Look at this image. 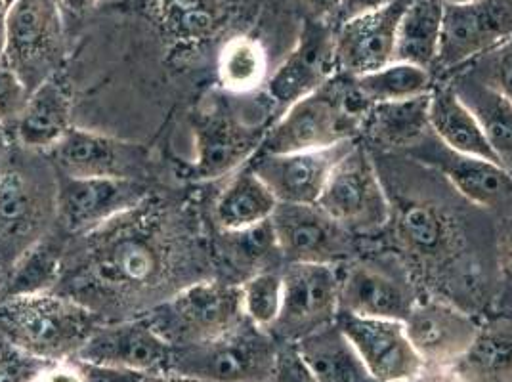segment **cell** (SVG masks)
Returning <instances> with one entry per match:
<instances>
[{
  "label": "cell",
  "mask_w": 512,
  "mask_h": 382,
  "mask_svg": "<svg viewBox=\"0 0 512 382\" xmlns=\"http://www.w3.org/2000/svg\"><path fill=\"white\" fill-rule=\"evenodd\" d=\"M153 199L117 216L92 234L83 235L77 255L64 256L58 293L75 298L102 319L104 310L134 308L150 300V310L190 285L178 272L180 256L188 258L190 243L169 216L161 218Z\"/></svg>",
  "instance_id": "cell-1"
},
{
  "label": "cell",
  "mask_w": 512,
  "mask_h": 382,
  "mask_svg": "<svg viewBox=\"0 0 512 382\" xmlns=\"http://www.w3.org/2000/svg\"><path fill=\"white\" fill-rule=\"evenodd\" d=\"M100 323L83 302L58 291L0 297V344L37 360H75Z\"/></svg>",
  "instance_id": "cell-2"
},
{
  "label": "cell",
  "mask_w": 512,
  "mask_h": 382,
  "mask_svg": "<svg viewBox=\"0 0 512 382\" xmlns=\"http://www.w3.org/2000/svg\"><path fill=\"white\" fill-rule=\"evenodd\" d=\"M354 77L337 73L287 107L266 130L258 151L293 153L356 140L369 111Z\"/></svg>",
  "instance_id": "cell-3"
},
{
  "label": "cell",
  "mask_w": 512,
  "mask_h": 382,
  "mask_svg": "<svg viewBox=\"0 0 512 382\" xmlns=\"http://www.w3.org/2000/svg\"><path fill=\"white\" fill-rule=\"evenodd\" d=\"M8 159L0 165V266L10 270L56 226L58 172Z\"/></svg>",
  "instance_id": "cell-4"
},
{
  "label": "cell",
  "mask_w": 512,
  "mask_h": 382,
  "mask_svg": "<svg viewBox=\"0 0 512 382\" xmlns=\"http://www.w3.org/2000/svg\"><path fill=\"white\" fill-rule=\"evenodd\" d=\"M279 342L251 319L214 339L172 348L169 371L201 382H272Z\"/></svg>",
  "instance_id": "cell-5"
},
{
  "label": "cell",
  "mask_w": 512,
  "mask_h": 382,
  "mask_svg": "<svg viewBox=\"0 0 512 382\" xmlns=\"http://www.w3.org/2000/svg\"><path fill=\"white\" fill-rule=\"evenodd\" d=\"M172 348L214 339L243 318L241 289L224 279H199L144 314Z\"/></svg>",
  "instance_id": "cell-6"
},
{
  "label": "cell",
  "mask_w": 512,
  "mask_h": 382,
  "mask_svg": "<svg viewBox=\"0 0 512 382\" xmlns=\"http://www.w3.org/2000/svg\"><path fill=\"white\" fill-rule=\"evenodd\" d=\"M8 65L29 92L62 71L65 18L58 0H14L6 14Z\"/></svg>",
  "instance_id": "cell-7"
},
{
  "label": "cell",
  "mask_w": 512,
  "mask_h": 382,
  "mask_svg": "<svg viewBox=\"0 0 512 382\" xmlns=\"http://www.w3.org/2000/svg\"><path fill=\"white\" fill-rule=\"evenodd\" d=\"M316 205L350 234L379 232L390 220L383 184L360 144L333 169Z\"/></svg>",
  "instance_id": "cell-8"
},
{
  "label": "cell",
  "mask_w": 512,
  "mask_h": 382,
  "mask_svg": "<svg viewBox=\"0 0 512 382\" xmlns=\"http://www.w3.org/2000/svg\"><path fill=\"white\" fill-rule=\"evenodd\" d=\"M150 184L132 178H71L58 174L56 226L71 237L92 234L150 199Z\"/></svg>",
  "instance_id": "cell-9"
},
{
  "label": "cell",
  "mask_w": 512,
  "mask_h": 382,
  "mask_svg": "<svg viewBox=\"0 0 512 382\" xmlns=\"http://www.w3.org/2000/svg\"><path fill=\"white\" fill-rule=\"evenodd\" d=\"M281 314L270 333L278 342L297 340L331 325L339 316L341 270L331 264H287Z\"/></svg>",
  "instance_id": "cell-10"
},
{
  "label": "cell",
  "mask_w": 512,
  "mask_h": 382,
  "mask_svg": "<svg viewBox=\"0 0 512 382\" xmlns=\"http://www.w3.org/2000/svg\"><path fill=\"white\" fill-rule=\"evenodd\" d=\"M512 37V0L444 4L438 65L455 69L488 54Z\"/></svg>",
  "instance_id": "cell-11"
},
{
  "label": "cell",
  "mask_w": 512,
  "mask_h": 382,
  "mask_svg": "<svg viewBox=\"0 0 512 382\" xmlns=\"http://www.w3.org/2000/svg\"><path fill=\"white\" fill-rule=\"evenodd\" d=\"M172 346L146 316L102 321L75 360L127 369L140 375L167 373Z\"/></svg>",
  "instance_id": "cell-12"
},
{
  "label": "cell",
  "mask_w": 512,
  "mask_h": 382,
  "mask_svg": "<svg viewBox=\"0 0 512 382\" xmlns=\"http://www.w3.org/2000/svg\"><path fill=\"white\" fill-rule=\"evenodd\" d=\"M270 224L287 264L339 266L352 253V234L318 205L278 203Z\"/></svg>",
  "instance_id": "cell-13"
},
{
  "label": "cell",
  "mask_w": 512,
  "mask_h": 382,
  "mask_svg": "<svg viewBox=\"0 0 512 382\" xmlns=\"http://www.w3.org/2000/svg\"><path fill=\"white\" fill-rule=\"evenodd\" d=\"M337 325L375 382H413L427 363L407 337L404 321L339 314Z\"/></svg>",
  "instance_id": "cell-14"
},
{
  "label": "cell",
  "mask_w": 512,
  "mask_h": 382,
  "mask_svg": "<svg viewBox=\"0 0 512 382\" xmlns=\"http://www.w3.org/2000/svg\"><path fill=\"white\" fill-rule=\"evenodd\" d=\"M44 155L58 174L71 178L144 180V172L150 163L146 149L138 144L73 127Z\"/></svg>",
  "instance_id": "cell-15"
},
{
  "label": "cell",
  "mask_w": 512,
  "mask_h": 382,
  "mask_svg": "<svg viewBox=\"0 0 512 382\" xmlns=\"http://www.w3.org/2000/svg\"><path fill=\"white\" fill-rule=\"evenodd\" d=\"M356 144V140H348L331 148L293 153L256 151L249 167L272 190L278 203L316 205L331 172Z\"/></svg>",
  "instance_id": "cell-16"
},
{
  "label": "cell",
  "mask_w": 512,
  "mask_h": 382,
  "mask_svg": "<svg viewBox=\"0 0 512 382\" xmlns=\"http://www.w3.org/2000/svg\"><path fill=\"white\" fill-rule=\"evenodd\" d=\"M409 153L421 163L442 172L449 184L470 203L493 213L512 216V174L501 165L451 151L432 134V130L409 149Z\"/></svg>",
  "instance_id": "cell-17"
},
{
  "label": "cell",
  "mask_w": 512,
  "mask_h": 382,
  "mask_svg": "<svg viewBox=\"0 0 512 382\" xmlns=\"http://www.w3.org/2000/svg\"><path fill=\"white\" fill-rule=\"evenodd\" d=\"M417 298L402 268L358 260L341 270L339 314L406 321Z\"/></svg>",
  "instance_id": "cell-18"
},
{
  "label": "cell",
  "mask_w": 512,
  "mask_h": 382,
  "mask_svg": "<svg viewBox=\"0 0 512 382\" xmlns=\"http://www.w3.org/2000/svg\"><path fill=\"white\" fill-rule=\"evenodd\" d=\"M337 73L335 29L325 22L312 20L304 25L293 52L268 77L266 96L274 106L285 111Z\"/></svg>",
  "instance_id": "cell-19"
},
{
  "label": "cell",
  "mask_w": 512,
  "mask_h": 382,
  "mask_svg": "<svg viewBox=\"0 0 512 382\" xmlns=\"http://www.w3.org/2000/svg\"><path fill=\"white\" fill-rule=\"evenodd\" d=\"M411 0H392L384 8L342 22L335 31L337 71L360 77L394 62L396 33Z\"/></svg>",
  "instance_id": "cell-20"
},
{
  "label": "cell",
  "mask_w": 512,
  "mask_h": 382,
  "mask_svg": "<svg viewBox=\"0 0 512 382\" xmlns=\"http://www.w3.org/2000/svg\"><path fill=\"white\" fill-rule=\"evenodd\" d=\"M195 161L188 178L195 182L230 176L253 159L266 132L237 125L232 117L213 109L195 119Z\"/></svg>",
  "instance_id": "cell-21"
},
{
  "label": "cell",
  "mask_w": 512,
  "mask_h": 382,
  "mask_svg": "<svg viewBox=\"0 0 512 382\" xmlns=\"http://www.w3.org/2000/svg\"><path fill=\"white\" fill-rule=\"evenodd\" d=\"M404 325L413 348L427 365H453L469 350L480 329L465 310L434 298L417 300Z\"/></svg>",
  "instance_id": "cell-22"
},
{
  "label": "cell",
  "mask_w": 512,
  "mask_h": 382,
  "mask_svg": "<svg viewBox=\"0 0 512 382\" xmlns=\"http://www.w3.org/2000/svg\"><path fill=\"white\" fill-rule=\"evenodd\" d=\"M73 96L64 73H56L37 86L14 127L16 138L27 151L46 153L71 128Z\"/></svg>",
  "instance_id": "cell-23"
},
{
  "label": "cell",
  "mask_w": 512,
  "mask_h": 382,
  "mask_svg": "<svg viewBox=\"0 0 512 382\" xmlns=\"http://www.w3.org/2000/svg\"><path fill=\"white\" fill-rule=\"evenodd\" d=\"M278 207L272 190L245 163L226 180L214 203V222L222 232H241L268 222Z\"/></svg>",
  "instance_id": "cell-24"
},
{
  "label": "cell",
  "mask_w": 512,
  "mask_h": 382,
  "mask_svg": "<svg viewBox=\"0 0 512 382\" xmlns=\"http://www.w3.org/2000/svg\"><path fill=\"white\" fill-rule=\"evenodd\" d=\"M428 121L432 134L446 148L499 165L478 119L451 86H434L430 90Z\"/></svg>",
  "instance_id": "cell-25"
},
{
  "label": "cell",
  "mask_w": 512,
  "mask_h": 382,
  "mask_svg": "<svg viewBox=\"0 0 512 382\" xmlns=\"http://www.w3.org/2000/svg\"><path fill=\"white\" fill-rule=\"evenodd\" d=\"M451 88L478 119L499 165L512 174V100L465 69Z\"/></svg>",
  "instance_id": "cell-26"
},
{
  "label": "cell",
  "mask_w": 512,
  "mask_h": 382,
  "mask_svg": "<svg viewBox=\"0 0 512 382\" xmlns=\"http://www.w3.org/2000/svg\"><path fill=\"white\" fill-rule=\"evenodd\" d=\"M293 346L320 382H375L337 321L293 342Z\"/></svg>",
  "instance_id": "cell-27"
},
{
  "label": "cell",
  "mask_w": 512,
  "mask_h": 382,
  "mask_svg": "<svg viewBox=\"0 0 512 382\" xmlns=\"http://www.w3.org/2000/svg\"><path fill=\"white\" fill-rule=\"evenodd\" d=\"M463 382H512V318L480 327L469 350L451 365Z\"/></svg>",
  "instance_id": "cell-28"
},
{
  "label": "cell",
  "mask_w": 512,
  "mask_h": 382,
  "mask_svg": "<svg viewBox=\"0 0 512 382\" xmlns=\"http://www.w3.org/2000/svg\"><path fill=\"white\" fill-rule=\"evenodd\" d=\"M428 106L430 92L371 106L363 119L362 132L365 130L379 148L411 149L430 132Z\"/></svg>",
  "instance_id": "cell-29"
},
{
  "label": "cell",
  "mask_w": 512,
  "mask_h": 382,
  "mask_svg": "<svg viewBox=\"0 0 512 382\" xmlns=\"http://www.w3.org/2000/svg\"><path fill=\"white\" fill-rule=\"evenodd\" d=\"M444 23L442 0H411L396 33L394 62L432 69L438 65Z\"/></svg>",
  "instance_id": "cell-30"
},
{
  "label": "cell",
  "mask_w": 512,
  "mask_h": 382,
  "mask_svg": "<svg viewBox=\"0 0 512 382\" xmlns=\"http://www.w3.org/2000/svg\"><path fill=\"white\" fill-rule=\"evenodd\" d=\"M159 23L186 41L213 37L232 14L230 0H148Z\"/></svg>",
  "instance_id": "cell-31"
},
{
  "label": "cell",
  "mask_w": 512,
  "mask_h": 382,
  "mask_svg": "<svg viewBox=\"0 0 512 382\" xmlns=\"http://www.w3.org/2000/svg\"><path fill=\"white\" fill-rule=\"evenodd\" d=\"M65 245L48 234L31 247L8 270V285L4 295H35L56 291L64 272ZM2 295V297H4Z\"/></svg>",
  "instance_id": "cell-32"
},
{
  "label": "cell",
  "mask_w": 512,
  "mask_h": 382,
  "mask_svg": "<svg viewBox=\"0 0 512 382\" xmlns=\"http://www.w3.org/2000/svg\"><path fill=\"white\" fill-rule=\"evenodd\" d=\"M218 81L228 92L249 94L268 81V54L262 43L237 35L228 39L218 54Z\"/></svg>",
  "instance_id": "cell-33"
},
{
  "label": "cell",
  "mask_w": 512,
  "mask_h": 382,
  "mask_svg": "<svg viewBox=\"0 0 512 382\" xmlns=\"http://www.w3.org/2000/svg\"><path fill=\"white\" fill-rule=\"evenodd\" d=\"M354 81L369 106L417 98L434 88L428 69L406 62H392L377 71L354 77Z\"/></svg>",
  "instance_id": "cell-34"
},
{
  "label": "cell",
  "mask_w": 512,
  "mask_h": 382,
  "mask_svg": "<svg viewBox=\"0 0 512 382\" xmlns=\"http://www.w3.org/2000/svg\"><path fill=\"white\" fill-rule=\"evenodd\" d=\"M243 316L262 329H272L283 304V274L262 270L239 283Z\"/></svg>",
  "instance_id": "cell-35"
},
{
  "label": "cell",
  "mask_w": 512,
  "mask_h": 382,
  "mask_svg": "<svg viewBox=\"0 0 512 382\" xmlns=\"http://www.w3.org/2000/svg\"><path fill=\"white\" fill-rule=\"evenodd\" d=\"M400 232L421 255H434L448 243L446 222L428 205H409L400 216Z\"/></svg>",
  "instance_id": "cell-36"
},
{
  "label": "cell",
  "mask_w": 512,
  "mask_h": 382,
  "mask_svg": "<svg viewBox=\"0 0 512 382\" xmlns=\"http://www.w3.org/2000/svg\"><path fill=\"white\" fill-rule=\"evenodd\" d=\"M486 85L512 100V37L467 67Z\"/></svg>",
  "instance_id": "cell-37"
},
{
  "label": "cell",
  "mask_w": 512,
  "mask_h": 382,
  "mask_svg": "<svg viewBox=\"0 0 512 382\" xmlns=\"http://www.w3.org/2000/svg\"><path fill=\"white\" fill-rule=\"evenodd\" d=\"M29 94L31 92L18 79V75L2 62L0 64V123L8 130L10 128L14 130L16 127Z\"/></svg>",
  "instance_id": "cell-38"
},
{
  "label": "cell",
  "mask_w": 512,
  "mask_h": 382,
  "mask_svg": "<svg viewBox=\"0 0 512 382\" xmlns=\"http://www.w3.org/2000/svg\"><path fill=\"white\" fill-rule=\"evenodd\" d=\"M46 363L50 361L37 360L20 350H14L2 344L0 350V382H29Z\"/></svg>",
  "instance_id": "cell-39"
},
{
  "label": "cell",
  "mask_w": 512,
  "mask_h": 382,
  "mask_svg": "<svg viewBox=\"0 0 512 382\" xmlns=\"http://www.w3.org/2000/svg\"><path fill=\"white\" fill-rule=\"evenodd\" d=\"M272 382H320L308 365L300 358L299 352L289 342H279L278 360Z\"/></svg>",
  "instance_id": "cell-40"
},
{
  "label": "cell",
  "mask_w": 512,
  "mask_h": 382,
  "mask_svg": "<svg viewBox=\"0 0 512 382\" xmlns=\"http://www.w3.org/2000/svg\"><path fill=\"white\" fill-rule=\"evenodd\" d=\"M75 363L79 367L83 382H142L146 377V375L127 371V369H117V367H106V365L79 360H75Z\"/></svg>",
  "instance_id": "cell-41"
},
{
  "label": "cell",
  "mask_w": 512,
  "mask_h": 382,
  "mask_svg": "<svg viewBox=\"0 0 512 382\" xmlns=\"http://www.w3.org/2000/svg\"><path fill=\"white\" fill-rule=\"evenodd\" d=\"M29 382H83L75 360L50 361Z\"/></svg>",
  "instance_id": "cell-42"
},
{
  "label": "cell",
  "mask_w": 512,
  "mask_h": 382,
  "mask_svg": "<svg viewBox=\"0 0 512 382\" xmlns=\"http://www.w3.org/2000/svg\"><path fill=\"white\" fill-rule=\"evenodd\" d=\"M499 270L505 285V300L512 306V218L499 237Z\"/></svg>",
  "instance_id": "cell-43"
},
{
  "label": "cell",
  "mask_w": 512,
  "mask_h": 382,
  "mask_svg": "<svg viewBox=\"0 0 512 382\" xmlns=\"http://www.w3.org/2000/svg\"><path fill=\"white\" fill-rule=\"evenodd\" d=\"M390 2H392V0H341L337 20L341 23L354 20V18H358V16H363V14H369V12H375V10H379V8H384V6L390 4Z\"/></svg>",
  "instance_id": "cell-44"
},
{
  "label": "cell",
  "mask_w": 512,
  "mask_h": 382,
  "mask_svg": "<svg viewBox=\"0 0 512 382\" xmlns=\"http://www.w3.org/2000/svg\"><path fill=\"white\" fill-rule=\"evenodd\" d=\"M312 18L318 22H329L331 18L337 20L341 0H304Z\"/></svg>",
  "instance_id": "cell-45"
},
{
  "label": "cell",
  "mask_w": 512,
  "mask_h": 382,
  "mask_svg": "<svg viewBox=\"0 0 512 382\" xmlns=\"http://www.w3.org/2000/svg\"><path fill=\"white\" fill-rule=\"evenodd\" d=\"M62 6L65 20H83L86 18L100 0H58Z\"/></svg>",
  "instance_id": "cell-46"
},
{
  "label": "cell",
  "mask_w": 512,
  "mask_h": 382,
  "mask_svg": "<svg viewBox=\"0 0 512 382\" xmlns=\"http://www.w3.org/2000/svg\"><path fill=\"white\" fill-rule=\"evenodd\" d=\"M142 382H201L192 377H184V375H178V373H157V375H146Z\"/></svg>",
  "instance_id": "cell-47"
},
{
  "label": "cell",
  "mask_w": 512,
  "mask_h": 382,
  "mask_svg": "<svg viewBox=\"0 0 512 382\" xmlns=\"http://www.w3.org/2000/svg\"><path fill=\"white\" fill-rule=\"evenodd\" d=\"M10 149V130L0 123V155Z\"/></svg>",
  "instance_id": "cell-48"
},
{
  "label": "cell",
  "mask_w": 512,
  "mask_h": 382,
  "mask_svg": "<svg viewBox=\"0 0 512 382\" xmlns=\"http://www.w3.org/2000/svg\"><path fill=\"white\" fill-rule=\"evenodd\" d=\"M4 52H6V25H4V18H0V64L4 62Z\"/></svg>",
  "instance_id": "cell-49"
},
{
  "label": "cell",
  "mask_w": 512,
  "mask_h": 382,
  "mask_svg": "<svg viewBox=\"0 0 512 382\" xmlns=\"http://www.w3.org/2000/svg\"><path fill=\"white\" fill-rule=\"evenodd\" d=\"M6 285H8V270L4 266H0V297L6 291Z\"/></svg>",
  "instance_id": "cell-50"
},
{
  "label": "cell",
  "mask_w": 512,
  "mask_h": 382,
  "mask_svg": "<svg viewBox=\"0 0 512 382\" xmlns=\"http://www.w3.org/2000/svg\"><path fill=\"white\" fill-rule=\"evenodd\" d=\"M444 4H469V2H474V0H442Z\"/></svg>",
  "instance_id": "cell-51"
},
{
  "label": "cell",
  "mask_w": 512,
  "mask_h": 382,
  "mask_svg": "<svg viewBox=\"0 0 512 382\" xmlns=\"http://www.w3.org/2000/svg\"><path fill=\"white\" fill-rule=\"evenodd\" d=\"M4 14H6V4L4 0H0V18H4Z\"/></svg>",
  "instance_id": "cell-52"
},
{
  "label": "cell",
  "mask_w": 512,
  "mask_h": 382,
  "mask_svg": "<svg viewBox=\"0 0 512 382\" xmlns=\"http://www.w3.org/2000/svg\"><path fill=\"white\" fill-rule=\"evenodd\" d=\"M0 350H2V344H0Z\"/></svg>",
  "instance_id": "cell-53"
}]
</instances>
